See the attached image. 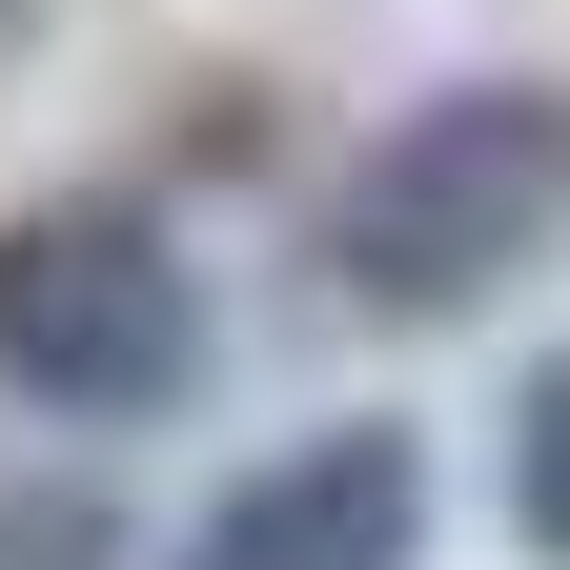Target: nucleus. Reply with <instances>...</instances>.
<instances>
[{"label": "nucleus", "mask_w": 570, "mask_h": 570, "mask_svg": "<svg viewBox=\"0 0 570 570\" xmlns=\"http://www.w3.org/2000/svg\"><path fill=\"white\" fill-rule=\"evenodd\" d=\"M550 245H570V82H449L326 184V285L387 326H449Z\"/></svg>", "instance_id": "1"}, {"label": "nucleus", "mask_w": 570, "mask_h": 570, "mask_svg": "<svg viewBox=\"0 0 570 570\" xmlns=\"http://www.w3.org/2000/svg\"><path fill=\"white\" fill-rule=\"evenodd\" d=\"M0 387L61 428H142L204 387V285L142 204H21L0 225Z\"/></svg>", "instance_id": "2"}, {"label": "nucleus", "mask_w": 570, "mask_h": 570, "mask_svg": "<svg viewBox=\"0 0 570 570\" xmlns=\"http://www.w3.org/2000/svg\"><path fill=\"white\" fill-rule=\"evenodd\" d=\"M164 570H428V449L367 428V407H346V428H285Z\"/></svg>", "instance_id": "3"}, {"label": "nucleus", "mask_w": 570, "mask_h": 570, "mask_svg": "<svg viewBox=\"0 0 570 570\" xmlns=\"http://www.w3.org/2000/svg\"><path fill=\"white\" fill-rule=\"evenodd\" d=\"M0 570H122V510L102 489H0Z\"/></svg>", "instance_id": "4"}, {"label": "nucleus", "mask_w": 570, "mask_h": 570, "mask_svg": "<svg viewBox=\"0 0 570 570\" xmlns=\"http://www.w3.org/2000/svg\"><path fill=\"white\" fill-rule=\"evenodd\" d=\"M510 510H530V550L570 570V367L530 387V428H510Z\"/></svg>", "instance_id": "5"}]
</instances>
